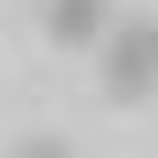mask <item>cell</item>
Returning <instances> with one entry per match:
<instances>
[{
	"mask_svg": "<svg viewBox=\"0 0 158 158\" xmlns=\"http://www.w3.org/2000/svg\"><path fill=\"white\" fill-rule=\"evenodd\" d=\"M103 95L111 103L158 95V16H127V24L103 32Z\"/></svg>",
	"mask_w": 158,
	"mask_h": 158,
	"instance_id": "6da1fadb",
	"label": "cell"
},
{
	"mask_svg": "<svg viewBox=\"0 0 158 158\" xmlns=\"http://www.w3.org/2000/svg\"><path fill=\"white\" fill-rule=\"evenodd\" d=\"M111 32V0H48V40L56 48H95Z\"/></svg>",
	"mask_w": 158,
	"mask_h": 158,
	"instance_id": "7a4b0ae2",
	"label": "cell"
}]
</instances>
